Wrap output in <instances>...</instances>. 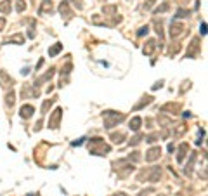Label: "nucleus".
<instances>
[{"label": "nucleus", "mask_w": 208, "mask_h": 196, "mask_svg": "<svg viewBox=\"0 0 208 196\" xmlns=\"http://www.w3.org/2000/svg\"><path fill=\"white\" fill-rule=\"evenodd\" d=\"M175 196H186V193H179V194H175Z\"/></svg>", "instance_id": "nucleus-38"}, {"label": "nucleus", "mask_w": 208, "mask_h": 196, "mask_svg": "<svg viewBox=\"0 0 208 196\" xmlns=\"http://www.w3.org/2000/svg\"><path fill=\"white\" fill-rule=\"evenodd\" d=\"M140 123H142V120H140V118H139V116H133L132 120H130V128H132L133 132H139Z\"/></svg>", "instance_id": "nucleus-12"}, {"label": "nucleus", "mask_w": 208, "mask_h": 196, "mask_svg": "<svg viewBox=\"0 0 208 196\" xmlns=\"http://www.w3.org/2000/svg\"><path fill=\"white\" fill-rule=\"evenodd\" d=\"M155 47H156V42H155V40H148V43L144 45V54H146V56H149V54H153Z\"/></svg>", "instance_id": "nucleus-13"}, {"label": "nucleus", "mask_w": 208, "mask_h": 196, "mask_svg": "<svg viewBox=\"0 0 208 196\" xmlns=\"http://www.w3.org/2000/svg\"><path fill=\"white\" fill-rule=\"evenodd\" d=\"M5 104H7V108H11L12 104H14V90H9V94L5 95Z\"/></svg>", "instance_id": "nucleus-18"}, {"label": "nucleus", "mask_w": 208, "mask_h": 196, "mask_svg": "<svg viewBox=\"0 0 208 196\" xmlns=\"http://www.w3.org/2000/svg\"><path fill=\"white\" fill-rule=\"evenodd\" d=\"M201 33H203V35L206 33V24H205V23H201Z\"/></svg>", "instance_id": "nucleus-36"}, {"label": "nucleus", "mask_w": 208, "mask_h": 196, "mask_svg": "<svg viewBox=\"0 0 208 196\" xmlns=\"http://www.w3.org/2000/svg\"><path fill=\"white\" fill-rule=\"evenodd\" d=\"M111 139H113V142H116V144H122L123 142V139H125V134L123 132H115V134H111Z\"/></svg>", "instance_id": "nucleus-15"}, {"label": "nucleus", "mask_w": 208, "mask_h": 196, "mask_svg": "<svg viewBox=\"0 0 208 196\" xmlns=\"http://www.w3.org/2000/svg\"><path fill=\"white\" fill-rule=\"evenodd\" d=\"M89 149H90L92 154H104V153H109V146L104 144L101 137H94L90 139V142H89Z\"/></svg>", "instance_id": "nucleus-1"}, {"label": "nucleus", "mask_w": 208, "mask_h": 196, "mask_svg": "<svg viewBox=\"0 0 208 196\" xmlns=\"http://www.w3.org/2000/svg\"><path fill=\"white\" fill-rule=\"evenodd\" d=\"M187 149H189V146L186 142H182L181 148H179V153H177V161H184V158L187 154Z\"/></svg>", "instance_id": "nucleus-10"}, {"label": "nucleus", "mask_w": 208, "mask_h": 196, "mask_svg": "<svg viewBox=\"0 0 208 196\" xmlns=\"http://www.w3.org/2000/svg\"><path fill=\"white\" fill-rule=\"evenodd\" d=\"M184 24H181V23H177V21H172V24H170V35L173 38H177V37H181L182 33H184Z\"/></svg>", "instance_id": "nucleus-4"}, {"label": "nucleus", "mask_w": 208, "mask_h": 196, "mask_svg": "<svg viewBox=\"0 0 208 196\" xmlns=\"http://www.w3.org/2000/svg\"><path fill=\"white\" fill-rule=\"evenodd\" d=\"M54 101H56V99H49V101L43 102V106H42V115H45V113H47V109L54 104Z\"/></svg>", "instance_id": "nucleus-23"}, {"label": "nucleus", "mask_w": 208, "mask_h": 196, "mask_svg": "<svg viewBox=\"0 0 208 196\" xmlns=\"http://www.w3.org/2000/svg\"><path fill=\"white\" fill-rule=\"evenodd\" d=\"M168 109H170V111L175 115V113L179 111V104H172V102H170V104H166V106L161 108V111H168Z\"/></svg>", "instance_id": "nucleus-20"}, {"label": "nucleus", "mask_w": 208, "mask_h": 196, "mask_svg": "<svg viewBox=\"0 0 208 196\" xmlns=\"http://www.w3.org/2000/svg\"><path fill=\"white\" fill-rule=\"evenodd\" d=\"M184 132H186V127H184V125H179V127H177V130H175V137L182 135Z\"/></svg>", "instance_id": "nucleus-29"}, {"label": "nucleus", "mask_w": 208, "mask_h": 196, "mask_svg": "<svg viewBox=\"0 0 208 196\" xmlns=\"http://www.w3.org/2000/svg\"><path fill=\"white\" fill-rule=\"evenodd\" d=\"M198 50H199V38H192L191 45L187 49V57H194L198 54Z\"/></svg>", "instance_id": "nucleus-6"}, {"label": "nucleus", "mask_w": 208, "mask_h": 196, "mask_svg": "<svg viewBox=\"0 0 208 196\" xmlns=\"http://www.w3.org/2000/svg\"><path fill=\"white\" fill-rule=\"evenodd\" d=\"M161 154V148L160 146H155V148H151L148 153H146V161H156V160L160 158Z\"/></svg>", "instance_id": "nucleus-5"}, {"label": "nucleus", "mask_w": 208, "mask_h": 196, "mask_svg": "<svg viewBox=\"0 0 208 196\" xmlns=\"http://www.w3.org/2000/svg\"><path fill=\"white\" fill-rule=\"evenodd\" d=\"M17 12H23L24 9H26V4H24V0H17Z\"/></svg>", "instance_id": "nucleus-27"}, {"label": "nucleus", "mask_w": 208, "mask_h": 196, "mask_svg": "<svg viewBox=\"0 0 208 196\" xmlns=\"http://www.w3.org/2000/svg\"><path fill=\"white\" fill-rule=\"evenodd\" d=\"M0 83H2V87H5V89H9V90L12 89V78L5 71H0Z\"/></svg>", "instance_id": "nucleus-7"}, {"label": "nucleus", "mask_w": 208, "mask_h": 196, "mask_svg": "<svg viewBox=\"0 0 208 196\" xmlns=\"http://www.w3.org/2000/svg\"><path fill=\"white\" fill-rule=\"evenodd\" d=\"M155 28H156V33L160 35V38H163V28H161V19H155Z\"/></svg>", "instance_id": "nucleus-22"}, {"label": "nucleus", "mask_w": 208, "mask_h": 196, "mask_svg": "<svg viewBox=\"0 0 208 196\" xmlns=\"http://www.w3.org/2000/svg\"><path fill=\"white\" fill-rule=\"evenodd\" d=\"M0 12H4L5 16L11 12V0H7V2H2V4H0Z\"/></svg>", "instance_id": "nucleus-16"}, {"label": "nucleus", "mask_w": 208, "mask_h": 196, "mask_svg": "<svg viewBox=\"0 0 208 196\" xmlns=\"http://www.w3.org/2000/svg\"><path fill=\"white\" fill-rule=\"evenodd\" d=\"M73 4L76 6V9H83V4H82V0H71Z\"/></svg>", "instance_id": "nucleus-33"}, {"label": "nucleus", "mask_w": 208, "mask_h": 196, "mask_svg": "<svg viewBox=\"0 0 208 196\" xmlns=\"http://www.w3.org/2000/svg\"><path fill=\"white\" fill-rule=\"evenodd\" d=\"M165 11H168V4H163V6H160V7L155 11V14H160V12H165Z\"/></svg>", "instance_id": "nucleus-30"}, {"label": "nucleus", "mask_w": 208, "mask_h": 196, "mask_svg": "<svg viewBox=\"0 0 208 196\" xmlns=\"http://www.w3.org/2000/svg\"><path fill=\"white\" fill-rule=\"evenodd\" d=\"M140 139H142V134H137V135L130 141V146H137V144L140 142Z\"/></svg>", "instance_id": "nucleus-26"}, {"label": "nucleus", "mask_w": 208, "mask_h": 196, "mask_svg": "<svg viewBox=\"0 0 208 196\" xmlns=\"http://www.w3.org/2000/svg\"><path fill=\"white\" fill-rule=\"evenodd\" d=\"M35 113V108L30 106V104H26V106H21V111H19V115H21L23 118H30Z\"/></svg>", "instance_id": "nucleus-9"}, {"label": "nucleus", "mask_w": 208, "mask_h": 196, "mask_svg": "<svg viewBox=\"0 0 208 196\" xmlns=\"http://www.w3.org/2000/svg\"><path fill=\"white\" fill-rule=\"evenodd\" d=\"M189 16V11H186V9H179L177 11V17H187Z\"/></svg>", "instance_id": "nucleus-28"}, {"label": "nucleus", "mask_w": 208, "mask_h": 196, "mask_svg": "<svg viewBox=\"0 0 208 196\" xmlns=\"http://www.w3.org/2000/svg\"><path fill=\"white\" fill-rule=\"evenodd\" d=\"M160 137L158 134H151V135H148L146 137V142H149V144H153V142H156V139Z\"/></svg>", "instance_id": "nucleus-25"}, {"label": "nucleus", "mask_w": 208, "mask_h": 196, "mask_svg": "<svg viewBox=\"0 0 208 196\" xmlns=\"http://www.w3.org/2000/svg\"><path fill=\"white\" fill-rule=\"evenodd\" d=\"M102 12H104V14H115V12H116V6H108V7H102Z\"/></svg>", "instance_id": "nucleus-24"}, {"label": "nucleus", "mask_w": 208, "mask_h": 196, "mask_svg": "<svg viewBox=\"0 0 208 196\" xmlns=\"http://www.w3.org/2000/svg\"><path fill=\"white\" fill-rule=\"evenodd\" d=\"M40 14H47V12H52V0H43L42 7H40Z\"/></svg>", "instance_id": "nucleus-11"}, {"label": "nucleus", "mask_w": 208, "mask_h": 196, "mask_svg": "<svg viewBox=\"0 0 208 196\" xmlns=\"http://www.w3.org/2000/svg\"><path fill=\"white\" fill-rule=\"evenodd\" d=\"M59 50H63V43H56V45H52V47L49 49V56H56Z\"/></svg>", "instance_id": "nucleus-19"}, {"label": "nucleus", "mask_w": 208, "mask_h": 196, "mask_svg": "<svg viewBox=\"0 0 208 196\" xmlns=\"http://www.w3.org/2000/svg\"><path fill=\"white\" fill-rule=\"evenodd\" d=\"M179 49H181V45H179V43H175V45H172V47H170V52L175 54V52H179Z\"/></svg>", "instance_id": "nucleus-32"}, {"label": "nucleus", "mask_w": 208, "mask_h": 196, "mask_svg": "<svg viewBox=\"0 0 208 196\" xmlns=\"http://www.w3.org/2000/svg\"><path fill=\"white\" fill-rule=\"evenodd\" d=\"M59 11H61V14H63L64 17H71L73 16V12H71V9H69V4L68 2H61V6H59Z\"/></svg>", "instance_id": "nucleus-8"}, {"label": "nucleus", "mask_w": 208, "mask_h": 196, "mask_svg": "<svg viewBox=\"0 0 208 196\" xmlns=\"http://www.w3.org/2000/svg\"><path fill=\"white\" fill-rule=\"evenodd\" d=\"M61 118H63V109H61V108H57V109L52 113L50 120H49V127H50V128H57L59 127V122H61Z\"/></svg>", "instance_id": "nucleus-3"}, {"label": "nucleus", "mask_w": 208, "mask_h": 196, "mask_svg": "<svg viewBox=\"0 0 208 196\" xmlns=\"http://www.w3.org/2000/svg\"><path fill=\"white\" fill-rule=\"evenodd\" d=\"M153 101V97H149V95H146V97H142V101L139 102L137 106H135V109H140L142 106H146V104H149V102Z\"/></svg>", "instance_id": "nucleus-21"}, {"label": "nucleus", "mask_w": 208, "mask_h": 196, "mask_svg": "<svg viewBox=\"0 0 208 196\" xmlns=\"http://www.w3.org/2000/svg\"><path fill=\"white\" fill-rule=\"evenodd\" d=\"M5 26V17H0V30H4Z\"/></svg>", "instance_id": "nucleus-35"}, {"label": "nucleus", "mask_w": 208, "mask_h": 196, "mask_svg": "<svg viewBox=\"0 0 208 196\" xmlns=\"http://www.w3.org/2000/svg\"><path fill=\"white\" fill-rule=\"evenodd\" d=\"M153 4H155V0H148V2L144 4V9H151V7H153Z\"/></svg>", "instance_id": "nucleus-34"}, {"label": "nucleus", "mask_w": 208, "mask_h": 196, "mask_svg": "<svg viewBox=\"0 0 208 196\" xmlns=\"http://www.w3.org/2000/svg\"><path fill=\"white\" fill-rule=\"evenodd\" d=\"M115 196H125V194H123V193H118V194H115Z\"/></svg>", "instance_id": "nucleus-39"}, {"label": "nucleus", "mask_w": 208, "mask_h": 196, "mask_svg": "<svg viewBox=\"0 0 208 196\" xmlns=\"http://www.w3.org/2000/svg\"><path fill=\"white\" fill-rule=\"evenodd\" d=\"M12 42L23 43V42H24V37H23L21 33H17V35H14V37H11V38H7V43H12Z\"/></svg>", "instance_id": "nucleus-17"}, {"label": "nucleus", "mask_w": 208, "mask_h": 196, "mask_svg": "<svg viewBox=\"0 0 208 196\" xmlns=\"http://www.w3.org/2000/svg\"><path fill=\"white\" fill-rule=\"evenodd\" d=\"M123 115L122 113H116V111H106L104 113V127L106 128H113V127H116L118 123L123 120Z\"/></svg>", "instance_id": "nucleus-2"}, {"label": "nucleus", "mask_w": 208, "mask_h": 196, "mask_svg": "<svg viewBox=\"0 0 208 196\" xmlns=\"http://www.w3.org/2000/svg\"><path fill=\"white\" fill-rule=\"evenodd\" d=\"M161 83H163V82H158V83H155V85H153V90L160 89V87H161Z\"/></svg>", "instance_id": "nucleus-37"}, {"label": "nucleus", "mask_w": 208, "mask_h": 196, "mask_svg": "<svg viewBox=\"0 0 208 196\" xmlns=\"http://www.w3.org/2000/svg\"><path fill=\"white\" fill-rule=\"evenodd\" d=\"M194 161H196V153L191 154V158H189V163L186 165V168H184V172H186L187 175H191V170H192V165H194Z\"/></svg>", "instance_id": "nucleus-14"}, {"label": "nucleus", "mask_w": 208, "mask_h": 196, "mask_svg": "<svg viewBox=\"0 0 208 196\" xmlns=\"http://www.w3.org/2000/svg\"><path fill=\"white\" fill-rule=\"evenodd\" d=\"M148 31H149V26H142L140 30H139V33H137V35H139V37H142V35H146Z\"/></svg>", "instance_id": "nucleus-31"}]
</instances>
